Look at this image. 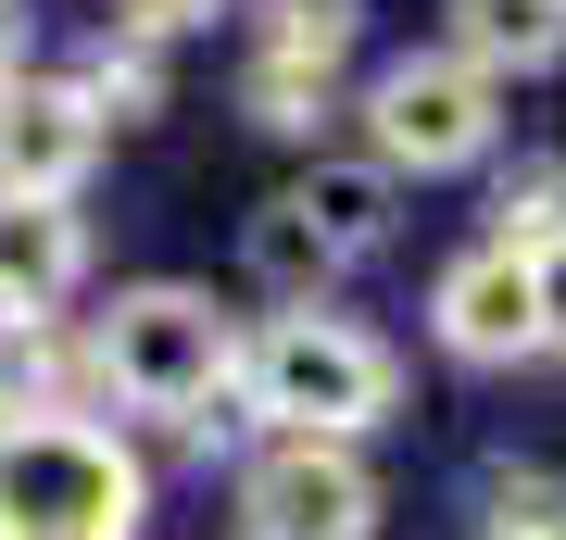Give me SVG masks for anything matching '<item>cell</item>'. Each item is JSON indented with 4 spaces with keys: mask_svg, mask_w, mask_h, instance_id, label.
Segmentation results:
<instances>
[{
    "mask_svg": "<svg viewBox=\"0 0 566 540\" xmlns=\"http://www.w3.org/2000/svg\"><path fill=\"white\" fill-rule=\"evenodd\" d=\"M240 390H252V415H277V441H353V427L390 415L403 364L365 340L353 315H277L240 352Z\"/></svg>",
    "mask_w": 566,
    "mask_h": 540,
    "instance_id": "6da1fadb",
    "label": "cell"
},
{
    "mask_svg": "<svg viewBox=\"0 0 566 540\" xmlns=\"http://www.w3.org/2000/svg\"><path fill=\"white\" fill-rule=\"evenodd\" d=\"M102 378L139 402V415H202V402L240 378V327L214 315L202 289H177V277H151V289H114V315H102Z\"/></svg>",
    "mask_w": 566,
    "mask_h": 540,
    "instance_id": "7a4b0ae2",
    "label": "cell"
},
{
    "mask_svg": "<svg viewBox=\"0 0 566 540\" xmlns=\"http://www.w3.org/2000/svg\"><path fill=\"white\" fill-rule=\"evenodd\" d=\"M139 465L76 415L0 441V540H139Z\"/></svg>",
    "mask_w": 566,
    "mask_h": 540,
    "instance_id": "3957f363",
    "label": "cell"
},
{
    "mask_svg": "<svg viewBox=\"0 0 566 540\" xmlns=\"http://www.w3.org/2000/svg\"><path fill=\"white\" fill-rule=\"evenodd\" d=\"M365 126H378V177H453V163H479L491 151V76H465L453 51H403L378 88H365Z\"/></svg>",
    "mask_w": 566,
    "mask_h": 540,
    "instance_id": "277c9868",
    "label": "cell"
},
{
    "mask_svg": "<svg viewBox=\"0 0 566 540\" xmlns=\"http://www.w3.org/2000/svg\"><path fill=\"white\" fill-rule=\"evenodd\" d=\"M240 540H378V478L353 441H264L240 478Z\"/></svg>",
    "mask_w": 566,
    "mask_h": 540,
    "instance_id": "5b68a950",
    "label": "cell"
},
{
    "mask_svg": "<svg viewBox=\"0 0 566 540\" xmlns=\"http://www.w3.org/2000/svg\"><path fill=\"white\" fill-rule=\"evenodd\" d=\"M88 163H102V114L63 76H13L0 88V201H76Z\"/></svg>",
    "mask_w": 566,
    "mask_h": 540,
    "instance_id": "8992f818",
    "label": "cell"
},
{
    "mask_svg": "<svg viewBox=\"0 0 566 540\" xmlns=\"http://www.w3.org/2000/svg\"><path fill=\"white\" fill-rule=\"evenodd\" d=\"M441 352H465V364H516V352H542V301H528V264L516 252H453L441 264Z\"/></svg>",
    "mask_w": 566,
    "mask_h": 540,
    "instance_id": "52a82bcc",
    "label": "cell"
},
{
    "mask_svg": "<svg viewBox=\"0 0 566 540\" xmlns=\"http://www.w3.org/2000/svg\"><path fill=\"white\" fill-rule=\"evenodd\" d=\"M88 277L76 201H0V327H51V301Z\"/></svg>",
    "mask_w": 566,
    "mask_h": 540,
    "instance_id": "ba28073f",
    "label": "cell"
},
{
    "mask_svg": "<svg viewBox=\"0 0 566 540\" xmlns=\"http://www.w3.org/2000/svg\"><path fill=\"white\" fill-rule=\"evenodd\" d=\"M453 63L465 76H542V63H566V0H453Z\"/></svg>",
    "mask_w": 566,
    "mask_h": 540,
    "instance_id": "9c48e42d",
    "label": "cell"
},
{
    "mask_svg": "<svg viewBox=\"0 0 566 540\" xmlns=\"http://www.w3.org/2000/svg\"><path fill=\"white\" fill-rule=\"evenodd\" d=\"M277 201H290V214H303L340 264L390 240V177H378V163H315V177H303V189H277Z\"/></svg>",
    "mask_w": 566,
    "mask_h": 540,
    "instance_id": "30bf717a",
    "label": "cell"
},
{
    "mask_svg": "<svg viewBox=\"0 0 566 540\" xmlns=\"http://www.w3.org/2000/svg\"><path fill=\"white\" fill-rule=\"evenodd\" d=\"M566 240V151H528V163H504V189H491V252H554Z\"/></svg>",
    "mask_w": 566,
    "mask_h": 540,
    "instance_id": "8fae6325",
    "label": "cell"
},
{
    "mask_svg": "<svg viewBox=\"0 0 566 540\" xmlns=\"http://www.w3.org/2000/svg\"><path fill=\"white\" fill-rule=\"evenodd\" d=\"M327 277H340V252H327L315 226L290 214V201H264V214H252V289H277L290 315H315V289H327Z\"/></svg>",
    "mask_w": 566,
    "mask_h": 540,
    "instance_id": "7c38bea8",
    "label": "cell"
},
{
    "mask_svg": "<svg viewBox=\"0 0 566 540\" xmlns=\"http://www.w3.org/2000/svg\"><path fill=\"white\" fill-rule=\"evenodd\" d=\"M25 427H63V352L51 327H0V441Z\"/></svg>",
    "mask_w": 566,
    "mask_h": 540,
    "instance_id": "4fadbf2b",
    "label": "cell"
},
{
    "mask_svg": "<svg viewBox=\"0 0 566 540\" xmlns=\"http://www.w3.org/2000/svg\"><path fill=\"white\" fill-rule=\"evenodd\" d=\"M327 88H340V63H290V51H252V126H277V139H303V126L327 114Z\"/></svg>",
    "mask_w": 566,
    "mask_h": 540,
    "instance_id": "5bb4252c",
    "label": "cell"
},
{
    "mask_svg": "<svg viewBox=\"0 0 566 540\" xmlns=\"http://www.w3.org/2000/svg\"><path fill=\"white\" fill-rule=\"evenodd\" d=\"M63 88H76L88 114H114V126H126V114H151V100H164V63H151V39H102Z\"/></svg>",
    "mask_w": 566,
    "mask_h": 540,
    "instance_id": "9a60e30c",
    "label": "cell"
},
{
    "mask_svg": "<svg viewBox=\"0 0 566 540\" xmlns=\"http://www.w3.org/2000/svg\"><path fill=\"white\" fill-rule=\"evenodd\" d=\"M264 51H290V63H353V0H264Z\"/></svg>",
    "mask_w": 566,
    "mask_h": 540,
    "instance_id": "2e32d148",
    "label": "cell"
},
{
    "mask_svg": "<svg viewBox=\"0 0 566 540\" xmlns=\"http://www.w3.org/2000/svg\"><path fill=\"white\" fill-rule=\"evenodd\" d=\"M479 540H566V478H504Z\"/></svg>",
    "mask_w": 566,
    "mask_h": 540,
    "instance_id": "e0dca14e",
    "label": "cell"
},
{
    "mask_svg": "<svg viewBox=\"0 0 566 540\" xmlns=\"http://www.w3.org/2000/svg\"><path fill=\"white\" fill-rule=\"evenodd\" d=\"M227 0H114V25L126 39H177V25H214Z\"/></svg>",
    "mask_w": 566,
    "mask_h": 540,
    "instance_id": "ac0fdd59",
    "label": "cell"
},
{
    "mask_svg": "<svg viewBox=\"0 0 566 540\" xmlns=\"http://www.w3.org/2000/svg\"><path fill=\"white\" fill-rule=\"evenodd\" d=\"M528 301H542V352H566V240L528 252Z\"/></svg>",
    "mask_w": 566,
    "mask_h": 540,
    "instance_id": "d6986e66",
    "label": "cell"
},
{
    "mask_svg": "<svg viewBox=\"0 0 566 540\" xmlns=\"http://www.w3.org/2000/svg\"><path fill=\"white\" fill-rule=\"evenodd\" d=\"M0 51H13V0H0Z\"/></svg>",
    "mask_w": 566,
    "mask_h": 540,
    "instance_id": "ffe728a7",
    "label": "cell"
}]
</instances>
